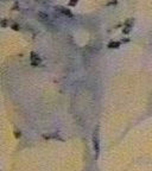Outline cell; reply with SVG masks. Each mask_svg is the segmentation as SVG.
Listing matches in <instances>:
<instances>
[{
	"label": "cell",
	"instance_id": "5b68a950",
	"mask_svg": "<svg viewBox=\"0 0 152 171\" xmlns=\"http://www.w3.org/2000/svg\"><path fill=\"white\" fill-rule=\"evenodd\" d=\"M132 25H133V19H130V20L126 21V23H125V30H124V32H125V33H128L131 30V27H132Z\"/></svg>",
	"mask_w": 152,
	"mask_h": 171
},
{
	"label": "cell",
	"instance_id": "277c9868",
	"mask_svg": "<svg viewBox=\"0 0 152 171\" xmlns=\"http://www.w3.org/2000/svg\"><path fill=\"white\" fill-rule=\"evenodd\" d=\"M56 10L58 11V12H61L62 14H64V16H67V17H73V14L70 13V11L67 10V9H64V7H57Z\"/></svg>",
	"mask_w": 152,
	"mask_h": 171
},
{
	"label": "cell",
	"instance_id": "3957f363",
	"mask_svg": "<svg viewBox=\"0 0 152 171\" xmlns=\"http://www.w3.org/2000/svg\"><path fill=\"white\" fill-rule=\"evenodd\" d=\"M37 17H38V19H39V20L43 21V23H45V21H49V16H48L46 13L38 12V13H37Z\"/></svg>",
	"mask_w": 152,
	"mask_h": 171
},
{
	"label": "cell",
	"instance_id": "6da1fadb",
	"mask_svg": "<svg viewBox=\"0 0 152 171\" xmlns=\"http://www.w3.org/2000/svg\"><path fill=\"white\" fill-rule=\"evenodd\" d=\"M93 143H94V150H95L96 157H98L99 151H100V146H99V133H98V131H96V132H94V136H93Z\"/></svg>",
	"mask_w": 152,
	"mask_h": 171
},
{
	"label": "cell",
	"instance_id": "8992f818",
	"mask_svg": "<svg viewBox=\"0 0 152 171\" xmlns=\"http://www.w3.org/2000/svg\"><path fill=\"white\" fill-rule=\"evenodd\" d=\"M120 45V43H118V42H115V43H110L108 45V48H110V49H114V48H118Z\"/></svg>",
	"mask_w": 152,
	"mask_h": 171
},
{
	"label": "cell",
	"instance_id": "52a82bcc",
	"mask_svg": "<svg viewBox=\"0 0 152 171\" xmlns=\"http://www.w3.org/2000/svg\"><path fill=\"white\" fill-rule=\"evenodd\" d=\"M77 1H78V0H71V1L69 2V5H70V6H74V5H75Z\"/></svg>",
	"mask_w": 152,
	"mask_h": 171
},
{
	"label": "cell",
	"instance_id": "7a4b0ae2",
	"mask_svg": "<svg viewBox=\"0 0 152 171\" xmlns=\"http://www.w3.org/2000/svg\"><path fill=\"white\" fill-rule=\"evenodd\" d=\"M30 60H31V65H33V67H37L38 64L41 63V58H39V56L34 53H31Z\"/></svg>",
	"mask_w": 152,
	"mask_h": 171
}]
</instances>
